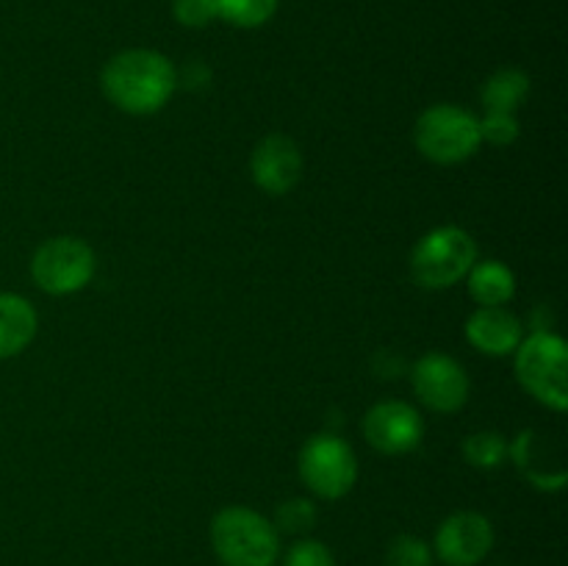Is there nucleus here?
<instances>
[{
    "label": "nucleus",
    "mask_w": 568,
    "mask_h": 566,
    "mask_svg": "<svg viewBox=\"0 0 568 566\" xmlns=\"http://www.w3.org/2000/svg\"><path fill=\"white\" fill-rule=\"evenodd\" d=\"M178 22L186 28H203L211 20H216L214 0H172Z\"/></svg>",
    "instance_id": "5701e85b"
},
{
    "label": "nucleus",
    "mask_w": 568,
    "mask_h": 566,
    "mask_svg": "<svg viewBox=\"0 0 568 566\" xmlns=\"http://www.w3.org/2000/svg\"><path fill=\"white\" fill-rule=\"evenodd\" d=\"M364 436L377 453L405 455L419 447L425 436V422L419 411L405 400H383L366 411Z\"/></svg>",
    "instance_id": "1a4fd4ad"
},
{
    "label": "nucleus",
    "mask_w": 568,
    "mask_h": 566,
    "mask_svg": "<svg viewBox=\"0 0 568 566\" xmlns=\"http://www.w3.org/2000/svg\"><path fill=\"white\" fill-rule=\"evenodd\" d=\"M94 275V250L78 236H53L37 247L31 277L42 292L64 297L89 286Z\"/></svg>",
    "instance_id": "0eeeda50"
},
{
    "label": "nucleus",
    "mask_w": 568,
    "mask_h": 566,
    "mask_svg": "<svg viewBox=\"0 0 568 566\" xmlns=\"http://www.w3.org/2000/svg\"><path fill=\"white\" fill-rule=\"evenodd\" d=\"M216 17L236 28H258L277 11V0H214Z\"/></svg>",
    "instance_id": "a211bd4d"
},
{
    "label": "nucleus",
    "mask_w": 568,
    "mask_h": 566,
    "mask_svg": "<svg viewBox=\"0 0 568 566\" xmlns=\"http://www.w3.org/2000/svg\"><path fill=\"white\" fill-rule=\"evenodd\" d=\"M514 370L521 388L541 405L564 414L568 408V347L552 331H532L514 353Z\"/></svg>",
    "instance_id": "7ed1b4c3"
},
{
    "label": "nucleus",
    "mask_w": 568,
    "mask_h": 566,
    "mask_svg": "<svg viewBox=\"0 0 568 566\" xmlns=\"http://www.w3.org/2000/svg\"><path fill=\"white\" fill-rule=\"evenodd\" d=\"M250 175L255 186L272 198L288 194L303 178V150L286 133H270L250 155Z\"/></svg>",
    "instance_id": "9b49d317"
},
{
    "label": "nucleus",
    "mask_w": 568,
    "mask_h": 566,
    "mask_svg": "<svg viewBox=\"0 0 568 566\" xmlns=\"http://www.w3.org/2000/svg\"><path fill=\"white\" fill-rule=\"evenodd\" d=\"M386 566H433V547L419 536L403 533L388 544Z\"/></svg>",
    "instance_id": "aec40b11"
},
{
    "label": "nucleus",
    "mask_w": 568,
    "mask_h": 566,
    "mask_svg": "<svg viewBox=\"0 0 568 566\" xmlns=\"http://www.w3.org/2000/svg\"><path fill=\"white\" fill-rule=\"evenodd\" d=\"M466 338L480 353L503 358V355L516 353V347L525 338V325L505 305H480L466 320Z\"/></svg>",
    "instance_id": "f8f14e48"
},
{
    "label": "nucleus",
    "mask_w": 568,
    "mask_h": 566,
    "mask_svg": "<svg viewBox=\"0 0 568 566\" xmlns=\"http://www.w3.org/2000/svg\"><path fill=\"white\" fill-rule=\"evenodd\" d=\"M277 533H288V536H305L314 530L316 525V505L305 497H292L286 503L277 505L275 519H272Z\"/></svg>",
    "instance_id": "6ab92c4d"
},
{
    "label": "nucleus",
    "mask_w": 568,
    "mask_h": 566,
    "mask_svg": "<svg viewBox=\"0 0 568 566\" xmlns=\"http://www.w3.org/2000/svg\"><path fill=\"white\" fill-rule=\"evenodd\" d=\"M491 547L494 525L480 511H455L436 530V555L447 566H477Z\"/></svg>",
    "instance_id": "9d476101"
},
{
    "label": "nucleus",
    "mask_w": 568,
    "mask_h": 566,
    "mask_svg": "<svg viewBox=\"0 0 568 566\" xmlns=\"http://www.w3.org/2000/svg\"><path fill=\"white\" fill-rule=\"evenodd\" d=\"M530 94V75L519 67H503L494 72L483 87V109L503 111V114H516L521 103Z\"/></svg>",
    "instance_id": "dca6fc26"
},
{
    "label": "nucleus",
    "mask_w": 568,
    "mask_h": 566,
    "mask_svg": "<svg viewBox=\"0 0 568 566\" xmlns=\"http://www.w3.org/2000/svg\"><path fill=\"white\" fill-rule=\"evenodd\" d=\"M300 477L322 499H342L358 481L353 447L333 433H314L300 449Z\"/></svg>",
    "instance_id": "423d86ee"
},
{
    "label": "nucleus",
    "mask_w": 568,
    "mask_h": 566,
    "mask_svg": "<svg viewBox=\"0 0 568 566\" xmlns=\"http://www.w3.org/2000/svg\"><path fill=\"white\" fill-rule=\"evenodd\" d=\"M211 547L225 566H275L281 533L247 505H227L211 519Z\"/></svg>",
    "instance_id": "f03ea898"
},
{
    "label": "nucleus",
    "mask_w": 568,
    "mask_h": 566,
    "mask_svg": "<svg viewBox=\"0 0 568 566\" xmlns=\"http://www.w3.org/2000/svg\"><path fill=\"white\" fill-rule=\"evenodd\" d=\"M508 455L519 466L521 475L541 492H560L568 483L566 466L558 458L552 461L547 447V438L536 431H521L508 447Z\"/></svg>",
    "instance_id": "ddd939ff"
},
{
    "label": "nucleus",
    "mask_w": 568,
    "mask_h": 566,
    "mask_svg": "<svg viewBox=\"0 0 568 566\" xmlns=\"http://www.w3.org/2000/svg\"><path fill=\"white\" fill-rule=\"evenodd\" d=\"M283 566H336V558L327 544L316 542V538H300L288 547Z\"/></svg>",
    "instance_id": "4be33fe9"
},
{
    "label": "nucleus",
    "mask_w": 568,
    "mask_h": 566,
    "mask_svg": "<svg viewBox=\"0 0 568 566\" xmlns=\"http://www.w3.org/2000/svg\"><path fill=\"white\" fill-rule=\"evenodd\" d=\"M508 447L503 433L497 431H477L464 438V458L475 469H497L508 461Z\"/></svg>",
    "instance_id": "f3484780"
},
{
    "label": "nucleus",
    "mask_w": 568,
    "mask_h": 566,
    "mask_svg": "<svg viewBox=\"0 0 568 566\" xmlns=\"http://www.w3.org/2000/svg\"><path fill=\"white\" fill-rule=\"evenodd\" d=\"M477 261V242L458 225L427 231L410 250V275L425 289H449L469 275Z\"/></svg>",
    "instance_id": "20e7f679"
},
{
    "label": "nucleus",
    "mask_w": 568,
    "mask_h": 566,
    "mask_svg": "<svg viewBox=\"0 0 568 566\" xmlns=\"http://www.w3.org/2000/svg\"><path fill=\"white\" fill-rule=\"evenodd\" d=\"M100 87L125 114H155L170 103L178 87V70L159 50L131 48L111 55L100 72Z\"/></svg>",
    "instance_id": "f257e3e1"
},
{
    "label": "nucleus",
    "mask_w": 568,
    "mask_h": 566,
    "mask_svg": "<svg viewBox=\"0 0 568 566\" xmlns=\"http://www.w3.org/2000/svg\"><path fill=\"white\" fill-rule=\"evenodd\" d=\"M410 383L422 405L436 414H455L469 400V375L447 353H425L410 370Z\"/></svg>",
    "instance_id": "6e6552de"
},
{
    "label": "nucleus",
    "mask_w": 568,
    "mask_h": 566,
    "mask_svg": "<svg viewBox=\"0 0 568 566\" xmlns=\"http://www.w3.org/2000/svg\"><path fill=\"white\" fill-rule=\"evenodd\" d=\"M414 142L416 150L433 164H460L480 148V120L460 105L436 103L416 120Z\"/></svg>",
    "instance_id": "39448f33"
},
{
    "label": "nucleus",
    "mask_w": 568,
    "mask_h": 566,
    "mask_svg": "<svg viewBox=\"0 0 568 566\" xmlns=\"http://www.w3.org/2000/svg\"><path fill=\"white\" fill-rule=\"evenodd\" d=\"M466 281H469V294L477 305H505L516 294V275L508 264L497 259L475 261Z\"/></svg>",
    "instance_id": "2eb2a0df"
},
{
    "label": "nucleus",
    "mask_w": 568,
    "mask_h": 566,
    "mask_svg": "<svg viewBox=\"0 0 568 566\" xmlns=\"http://www.w3.org/2000/svg\"><path fill=\"white\" fill-rule=\"evenodd\" d=\"M39 327L31 300L14 292H0V361L20 355L33 342Z\"/></svg>",
    "instance_id": "4468645a"
},
{
    "label": "nucleus",
    "mask_w": 568,
    "mask_h": 566,
    "mask_svg": "<svg viewBox=\"0 0 568 566\" xmlns=\"http://www.w3.org/2000/svg\"><path fill=\"white\" fill-rule=\"evenodd\" d=\"M521 137V128L516 114H503V111H486L480 120V139L497 148H508Z\"/></svg>",
    "instance_id": "412c9836"
}]
</instances>
